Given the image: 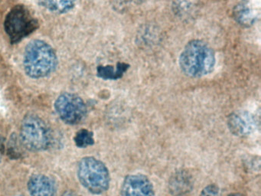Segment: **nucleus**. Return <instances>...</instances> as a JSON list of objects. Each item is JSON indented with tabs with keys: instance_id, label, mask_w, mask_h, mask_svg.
<instances>
[{
	"instance_id": "obj_1",
	"label": "nucleus",
	"mask_w": 261,
	"mask_h": 196,
	"mask_svg": "<svg viewBox=\"0 0 261 196\" xmlns=\"http://www.w3.org/2000/svg\"><path fill=\"white\" fill-rule=\"evenodd\" d=\"M182 73L192 78L207 76L213 72L216 57L212 47L205 41L193 39L189 41L180 54L178 59Z\"/></svg>"
},
{
	"instance_id": "obj_2",
	"label": "nucleus",
	"mask_w": 261,
	"mask_h": 196,
	"mask_svg": "<svg viewBox=\"0 0 261 196\" xmlns=\"http://www.w3.org/2000/svg\"><path fill=\"white\" fill-rule=\"evenodd\" d=\"M56 51L46 41L36 39L30 41L23 57V67L29 77L35 79L46 78L57 68Z\"/></svg>"
},
{
	"instance_id": "obj_3",
	"label": "nucleus",
	"mask_w": 261,
	"mask_h": 196,
	"mask_svg": "<svg viewBox=\"0 0 261 196\" xmlns=\"http://www.w3.org/2000/svg\"><path fill=\"white\" fill-rule=\"evenodd\" d=\"M77 176L82 185L94 194L108 191L111 183L109 170L105 164L91 156L81 159L77 165Z\"/></svg>"
},
{
	"instance_id": "obj_4",
	"label": "nucleus",
	"mask_w": 261,
	"mask_h": 196,
	"mask_svg": "<svg viewBox=\"0 0 261 196\" xmlns=\"http://www.w3.org/2000/svg\"><path fill=\"white\" fill-rule=\"evenodd\" d=\"M20 141L30 151H43L51 145L53 135L46 122L33 113L25 115L21 124Z\"/></svg>"
},
{
	"instance_id": "obj_5",
	"label": "nucleus",
	"mask_w": 261,
	"mask_h": 196,
	"mask_svg": "<svg viewBox=\"0 0 261 196\" xmlns=\"http://www.w3.org/2000/svg\"><path fill=\"white\" fill-rule=\"evenodd\" d=\"M37 18L22 4L16 5L7 13L4 29L12 44H16L39 28Z\"/></svg>"
},
{
	"instance_id": "obj_6",
	"label": "nucleus",
	"mask_w": 261,
	"mask_h": 196,
	"mask_svg": "<svg viewBox=\"0 0 261 196\" xmlns=\"http://www.w3.org/2000/svg\"><path fill=\"white\" fill-rule=\"evenodd\" d=\"M55 108L61 119L71 125L79 124L86 116L85 101L79 95L72 93H62L55 103Z\"/></svg>"
},
{
	"instance_id": "obj_7",
	"label": "nucleus",
	"mask_w": 261,
	"mask_h": 196,
	"mask_svg": "<svg viewBox=\"0 0 261 196\" xmlns=\"http://www.w3.org/2000/svg\"><path fill=\"white\" fill-rule=\"evenodd\" d=\"M121 194L123 196H155L152 182L142 174L126 176L122 184Z\"/></svg>"
},
{
	"instance_id": "obj_8",
	"label": "nucleus",
	"mask_w": 261,
	"mask_h": 196,
	"mask_svg": "<svg viewBox=\"0 0 261 196\" xmlns=\"http://www.w3.org/2000/svg\"><path fill=\"white\" fill-rule=\"evenodd\" d=\"M256 124L254 118L247 112H235L228 116L227 125L233 134L238 136H248Z\"/></svg>"
},
{
	"instance_id": "obj_9",
	"label": "nucleus",
	"mask_w": 261,
	"mask_h": 196,
	"mask_svg": "<svg viewBox=\"0 0 261 196\" xmlns=\"http://www.w3.org/2000/svg\"><path fill=\"white\" fill-rule=\"evenodd\" d=\"M193 187V178L186 170L175 172L169 180V191L173 195H185L190 192Z\"/></svg>"
},
{
	"instance_id": "obj_10",
	"label": "nucleus",
	"mask_w": 261,
	"mask_h": 196,
	"mask_svg": "<svg viewBox=\"0 0 261 196\" xmlns=\"http://www.w3.org/2000/svg\"><path fill=\"white\" fill-rule=\"evenodd\" d=\"M29 191L32 196H56L55 181L45 175H34L28 182Z\"/></svg>"
},
{
	"instance_id": "obj_11",
	"label": "nucleus",
	"mask_w": 261,
	"mask_h": 196,
	"mask_svg": "<svg viewBox=\"0 0 261 196\" xmlns=\"http://www.w3.org/2000/svg\"><path fill=\"white\" fill-rule=\"evenodd\" d=\"M233 17L242 26H250L255 21L254 13L248 0H242L233 9Z\"/></svg>"
},
{
	"instance_id": "obj_12",
	"label": "nucleus",
	"mask_w": 261,
	"mask_h": 196,
	"mask_svg": "<svg viewBox=\"0 0 261 196\" xmlns=\"http://www.w3.org/2000/svg\"><path fill=\"white\" fill-rule=\"evenodd\" d=\"M42 7L54 13H65L69 12L80 0H37Z\"/></svg>"
},
{
	"instance_id": "obj_13",
	"label": "nucleus",
	"mask_w": 261,
	"mask_h": 196,
	"mask_svg": "<svg viewBox=\"0 0 261 196\" xmlns=\"http://www.w3.org/2000/svg\"><path fill=\"white\" fill-rule=\"evenodd\" d=\"M129 68V65L125 63H118L116 67L114 66H99L97 67V75L102 79H120Z\"/></svg>"
},
{
	"instance_id": "obj_14",
	"label": "nucleus",
	"mask_w": 261,
	"mask_h": 196,
	"mask_svg": "<svg viewBox=\"0 0 261 196\" xmlns=\"http://www.w3.org/2000/svg\"><path fill=\"white\" fill-rule=\"evenodd\" d=\"M74 140L76 145L79 148H86L94 145V133L86 129H82L76 133Z\"/></svg>"
},
{
	"instance_id": "obj_15",
	"label": "nucleus",
	"mask_w": 261,
	"mask_h": 196,
	"mask_svg": "<svg viewBox=\"0 0 261 196\" xmlns=\"http://www.w3.org/2000/svg\"><path fill=\"white\" fill-rule=\"evenodd\" d=\"M10 143H9V154L11 156L13 159H17L20 156L21 149L18 143V139L16 136H13L10 139Z\"/></svg>"
},
{
	"instance_id": "obj_16",
	"label": "nucleus",
	"mask_w": 261,
	"mask_h": 196,
	"mask_svg": "<svg viewBox=\"0 0 261 196\" xmlns=\"http://www.w3.org/2000/svg\"><path fill=\"white\" fill-rule=\"evenodd\" d=\"M199 196H219V188L215 184H211L201 191Z\"/></svg>"
},
{
	"instance_id": "obj_17",
	"label": "nucleus",
	"mask_w": 261,
	"mask_h": 196,
	"mask_svg": "<svg viewBox=\"0 0 261 196\" xmlns=\"http://www.w3.org/2000/svg\"><path fill=\"white\" fill-rule=\"evenodd\" d=\"M6 150V139L2 135H0V163L2 162L3 157Z\"/></svg>"
},
{
	"instance_id": "obj_18",
	"label": "nucleus",
	"mask_w": 261,
	"mask_h": 196,
	"mask_svg": "<svg viewBox=\"0 0 261 196\" xmlns=\"http://www.w3.org/2000/svg\"><path fill=\"white\" fill-rule=\"evenodd\" d=\"M62 196H82L77 193L74 192L73 191H68L64 193Z\"/></svg>"
},
{
	"instance_id": "obj_19",
	"label": "nucleus",
	"mask_w": 261,
	"mask_h": 196,
	"mask_svg": "<svg viewBox=\"0 0 261 196\" xmlns=\"http://www.w3.org/2000/svg\"><path fill=\"white\" fill-rule=\"evenodd\" d=\"M227 196H244L241 194H239V193H231V194H229Z\"/></svg>"
},
{
	"instance_id": "obj_20",
	"label": "nucleus",
	"mask_w": 261,
	"mask_h": 196,
	"mask_svg": "<svg viewBox=\"0 0 261 196\" xmlns=\"http://www.w3.org/2000/svg\"><path fill=\"white\" fill-rule=\"evenodd\" d=\"M16 196H23V195H21V194H19V195H16Z\"/></svg>"
}]
</instances>
